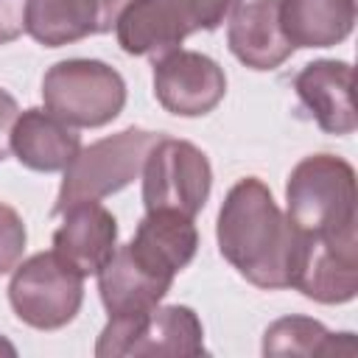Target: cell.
Masks as SVG:
<instances>
[{
  "label": "cell",
  "instance_id": "cell-15",
  "mask_svg": "<svg viewBox=\"0 0 358 358\" xmlns=\"http://www.w3.org/2000/svg\"><path fill=\"white\" fill-rule=\"evenodd\" d=\"M11 151L20 165L36 173L64 171L81 151V134L70 123L59 120L48 109L20 112L11 131Z\"/></svg>",
  "mask_w": 358,
  "mask_h": 358
},
{
  "label": "cell",
  "instance_id": "cell-7",
  "mask_svg": "<svg viewBox=\"0 0 358 358\" xmlns=\"http://www.w3.org/2000/svg\"><path fill=\"white\" fill-rule=\"evenodd\" d=\"M204 327L187 305H157L145 313L109 316L95 341L98 358L120 355H204Z\"/></svg>",
  "mask_w": 358,
  "mask_h": 358
},
{
  "label": "cell",
  "instance_id": "cell-3",
  "mask_svg": "<svg viewBox=\"0 0 358 358\" xmlns=\"http://www.w3.org/2000/svg\"><path fill=\"white\" fill-rule=\"evenodd\" d=\"M241 0H129L115 36L129 56H165L196 31H215Z\"/></svg>",
  "mask_w": 358,
  "mask_h": 358
},
{
  "label": "cell",
  "instance_id": "cell-23",
  "mask_svg": "<svg viewBox=\"0 0 358 358\" xmlns=\"http://www.w3.org/2000/svg\"><path fill=\"white\" fill-rule=\"evenodd\" d=\"M0 355H17V350H14V344H8L3 336H0Z\"/></svg>",
  "mask_w": 358,
  "mask_h": 358
},
{
  "label": "cell",
  "instance_id": "cell-5",
  "mask_svg": "<svg viewBox=\"0 0 358 358\" xmlns=\"http://www.w3.org/2000/svg\"><path fill=\"white\" fill-rule=\"evenodd\" d=\"M42 101L73 129H101L123 112L126 81L101 59H62L42 76Z\"/></svg>",
  "mask_w": 358,
  "mask_h": 358
},
{
  "label": "cell",
  "instance_id": "cell-21",
  "mask_svg": "<svg viewBox=\"0 0 358 358\" xmlns=\"http://www.w3.org/2000/svg\"><path fill=\"white\" fill-rule=\"evenodd\" d=\"M25 31V0H0V45L14 42Z\"/></svg>",
  "mask_w": 358,
  "mask_h": 358
},
{
  "label": "cell",
  "instance_id": "cell-20",
  "mask_svg": "<svg viewBox=\"0 0 358 358\" xmlns=\"http://www.w3.org/2000/svg\"><path fill=\"white\" fill-rule=\"evenodd\" d=\"M25 241L28 232L20 213L0 201V274L14 271V266L25 255Z\"/></svg>",
  "mask_w": 358,
  "mask_h": 358
},
{
  "label": "cell",
  "instance_id": "cell-4",
  "mask_svg": "<svg viewBox=\"0 0 358 358\" xmlns=\"http://www.w3.org/2000/svg\"><path fill=\"white\" fill-rule=\"evenodd\" d=\"M159 140L157 131L129 126L117 134L101 137L81 148L64 168V179L53 204V215L64 213L78 201H101L126 185H131L145 165L151 145Z\"/></svg>",
  "mask_w": 358,
  "mask_h": 358
},
{
  "label": "cell",
  "instance_id": "cell-18",
  "mask_svg": "<svg viewBox=\"0 0 358 358\" xmlns=\"http://www.w3.org/2000/svg\"><path fill=\"white\" fill-rule=\"evenodd\" d=\"M280 25L294 48H333L355 28V0H280Z\"/></svg>",
  "mask_w": 358,
  "mask_h": 358
},
{
  "label": "cell",
  "instance_id": "cell-6",
  "mask_svg": "<svg viewBox=\"0 0 358 358\" xmlns=\"http://www.w3.org/2000/svg\"><path fill=\"white\" fill-rule=\"evenodd\" d=\"M84 302V277L56 252H36L20 260L8 282V305L34 330L67 327Z\"/></svg>",
  "mask_w": 358,
  "mask_h": 358
},
{
  "label": "cell",
  "instance_id": "cell-13",
  "mask_svg": "<svg viewBox=\"0 0 358 358\" xmlns=\"http://www.w3.org/2000/svg\"><path fill=\"white\" fill-rule=\"evenodd\" d=\"M53 232V252L81 277L98 274L117 249V221L98 201L67 207Z\"/></svg>",
  "mask_w": 358,
  "mask_h": 358
},
{
  "label": "cell",
  "instance_id": "cell-2",
  "mask_svg": "<svg viewBox=\"0 0 358 358\" xmlns=\"http://www.w3.org/2000/svg\"><path fill=\"white\" fill-rule=\"evenodd\" d=\"M285 215L305 235L355 232L358 193L352 165L336 154L299 159L285 182Z\"/></svg>",
  "mask_w": 358,
  "mask_h": 358
},
{
  "label": "cell",
  "instance_id": "cell-14",
  "mask_svg": "<svg viewBox=\"0 0 358 358\" xmlns=\"http://www.w3.org/2000/svg\"><path fill=\"white\" fill-rule=\"evenodd\" d=\"M98 294L109 316H131L157 308L171 291L173 280L148 268L129 243L117 246L106 266L95 274Z\"/></svg>",
  "mask_w": 358,
  "mask_h": 358
},
{
  "label": "cell",
  "instance_id": "cell-10",
  "mask_svg": "<svg viewBox=\"0 0 358 358\" xmlns=\"http://www.w3.org/2000/svg\"><path fill=\"white\" fill-rule=\"evenodd\" d=\"M227 95L224 67L199 50H171L154 59V98L176 117L210 115Z\"/></svg>",
  "mask_w": 358,
  "mask_h": 358
},
{
  "label": "cell",
  "instance_id": "cell-1",
  "mask_svg": "<svg viewBox=\"0 0 358 358\" xmlns=\"http://www.w3.org/2000/svg\"><path fill=\"white\" fill-rule=\"evenodd\" d=\"M221 257L252 285L266 291L291 288L299 229L277 207L268 185L246 176L229 187L215 221Z\"/></svg>",
  "mask_w": 358,
  "mask_h": 358
},
{
  "label": "cell",
  "instance_id": "cell-11",
  "mask_svg": "<svg viewBox=\"0 0 358 358\" xmlns=\"http://www.w3.org/2000/svg\"><path fill=\"white\" fill-rule=\"evenodd\" d=\"M294 92L324 134H352L358 126L352 103V67L338 59H316L294 78Z\"/></svg>",
  "mask_w": 358,
  "mask_h": 358
},
{
  "label": "cell",
  "instance_id": "cell-16",
  "mask_svg": "<svg viewBox=\"0 0 358 358\" xmlns=\"http://www.w3.org/2000/svg\"><path fill=\"white\" fill-rule=\"evenodd\" d=\"M112 28L115 20L101 0H25V34L45 48L73 45Z\"/></svg>",
  "mask_w": 358,
  "mask_h": 358
},
{
  "label": "cell",
  "instance_id": "cell-9",
  "mask_svg": "<svg viewBox=\"0 0 358 358\" xmlns=\"http://www.w3.org/2000/svg\"><path fill=\"white\" fill-rule=\"evenodd\" d=\"M291 288L319 305H344L358 294V232L305 235L291 271Z\"/></svg>",
  "mask_w": 358,
  "mask_h": 358
},
{
  "label": "cell",
  "instance_id": "cell-19",
  "mask_svg": "<svg viewBox=\"0 0 358 358\" xmlns=\"http://www.w3.org/2000/svg\"><path fill=\"white\" fill-rule=\"evenodd\" d=\"M263 355H355V338L330 333L310 316H282L266 327Z\"/></svg>",
  "mask_w": 358,
  "mask_h": 358
},
{
  "label": "cell",
  "instance_id": "cell-22",
  "mask_svg": "<svg viewBox=\"0 0 358 358\" xmlns=\"http://www.w3.org/2000/svg\"><path fill=\"white\" fill-rule=\"evenodd\" d=\"M17 117H20V106H17L14 95L0 90V162L11 154V131H14Z\"/></svg>",
  "mask_w": 358,
  "mask_h": 358
},
{
  "label": "cell",
  "instance_id": "cell-12",
  "mask_svg": "<svg viewBox=\"0 0 358 358\" xmlns=\"http://www.w3.org/2000/svg\"><path fill=\"white\" fill-rule=\"evenodd\" d=\"M227 45L232 56L249 70L266 73L285 64L294 53L282 25L280 0H246L227 17Z\"/></svg>",
  "mask_w": 358,
  "mask_h": 358
},
{
  "label": "cell",
  "instance_id": "cell-8",
  "mask_svg": "<svg viewBox=\"0 0 358 358\" xmlns=\"http://www.w3.org/2000/svg\"><path fill=\"white\" fill-rule=\"evenodd\" d=\"M143 207L151 210H173L187 218H196L210 199L213 168L207 154L173 137H159L143 165Z\"/></svg>",
  "mask_w": 358,
  "mask_h": 358
},
{
  "label": "cell",
  "instance_id": "cell-17",
  "mask_svg": "<svg viewBox=\"0 0 358 358\" xmlns=\"http://www.w3.org/2000/svg\"><path fill=\"white\" fill-rule=\"evenodd\" d=\"M131 252L154 271L176 277L190 266L199 249V229L193 218L173 210H151L137 224L134 238L129 241Z\"/></svg>",
  "mask_w": 358,
  "mask_h": 358
}]
</instances>
